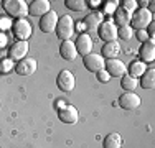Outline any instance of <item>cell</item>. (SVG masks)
I'll list each match as a JSON object with an SVG mask.
<instances>
[{"mask_svg": "<svg viewBox=\"0 0 155 148\" xmlns=\"http://www.w3.org/2000/svg\"><path fill=\"white\" fill-rule=\"evenodd\" d=\"M54 33H56V36L61 40V41L71 40V36L74 35V21H73V17H69V15H63V17H60Z\"/></svg>", "mask_w": 155, "mask_h": 148, "instance_id": "obj_3", "label": "cell"}, {"mask_svg": "<svg viewBox=\"0 0 155 148\" xmlns=\"http://www.w3.org/2000/svg\"><path fill=\"white\" fill-rule=\"evenodd\" d=\"M12 31H13V36L17 38V41H28V38H30L31 33H33V28H31V23L27 18H20V20L13 21Z\"/></svg>", "mask_w": 155, "mask_h": 148, "instance_id": "obj_4", "label": "cell"}, {"mask_svg": "<svg viewBox=\"0 0 155 148\" xmlns=\"http://www.w3.org/2000/svg\"><path fill=\"white\" fill-rule=\"evenodd\" d=\"M120 8L132 15V13L135 12V10L139 8V7H137V0H124V2H122V7H120Z\"/></svg>", "mask_w": 155, "mask_h": 148, "instance_id": "obj_29", "label": "cell"}, {"mask_svg": "<svg viewBox=\"0 0 155 148\" xmlns=\"http://www.w3.org/2000/svg\"><path fill=\"white\" fill-rule=\"evenodd\" d=\"M119 8V2H116V0H109V2L104 3V10H102V15H107V17H110V15H114V12Z\"/></svg>", "mask_w": 155, "mask_h": 148, "instance_id": "obj_27", "label": "cell"}, {"mask_svg": "<svg viewBox=\"0 0 155 148\" xmlns=\"http://www.w3.org/2000/svg\"><path fill=\"white\" fill-rule=\"evenodd\" d=\"M58 20H60L58 13L54 12V10H50L46 15H43V17L40 18V30H41L43 33H53L54 30H56Z\"/></svg>", "mask_w": 155, "mask_h": 148, "instance_id": "obj_12", "label": "cell"}, {"mask_svg": "<svg viewBox=\"0 0 155 148\" xmlns=\"http://www.w3.org/2000/svg\"><path fill=\"white\" fill-rule=\"evenodd\" d=\"M38 69V63H36L35 58H25L21 61H18L15 64V72L18 76H31L35 74V71Z\"/></svg>", "mask_w": 155, "mask_h": 148, "instance_id": "obj_11", "label": "cell"}, {"mask_svg": "<svg viewBox=\"0 0 155 148\" xmlns=\"http://www.w3.org/2000/svg\"><path fill=\"white\" fill-rule=\"evenodd\" d=\"M12 25L13 21L10 17H0V31L2 33H5L7 30H12Z\"/></svg>", "mask_w": 155, "mask_h": 148, "instance_id": "obj_30", "label": "cell"}, {"mask_svg": "<svg viewBox=\"0 0 155 148\" xmlns=\"http://www.w3.org/2000/svg\"><path fill=\"white\" fill-rule=\"evenodd\" d=\"M102 145H104V148H122V137L117 132H112L104 138Z\"/></svg>", "mask_w": 155, "mask_h": 148, "instance_id": "obj_24", "label": "cell"}, {"mask_svg": "<svg viewBox=\"0 0 155 148\" xmlns=\"http://www.w3.org/2000/svg\"><path fill=\"white\" fill-rule=\"evenodd\" d=\"M120 87H122L125 92H134L135 89L139 87V79L129 76V74H124V76L120 77Z\"/></svg>", "mask_w": 155, "mask_h": 148, "instance_id": "obj_23", "label": "cell"}, {"mask_svg": "<svg viewBox=\"0 0 155 148\" xmlns=\"http://www.w3.org/2000/svg\"><path fill=\"white\" fill-rule=\"evenodd\" d=\"M74 30H78V33L81 35V33H84V31H86V27H84V23H83V21H78V23H74Z\"/></svg>", "mask_w": 155, "mask_h": 148, "instance_id": "obj_34", "label": "cell"}, {"mask_svg": "<svg viewBox=\"0 0 155 148\" xmlns=\"http://www.w3.org/2000/svg\"><path fill=\"white\" fill-rule=\"evenodd\" d=\"M51 10V3L50 0H33V2L28 3V15L31 17H40L46 15Z\"/></svg>", "mask_w": 155, "mask_h": 148, "instance_id": "obj_14", "label": "cell"}, {"mask_svg": "<svg viewBox=\"0 0 155 148\" xmlns=\"http://www.w3.org/2000/svg\"><path fill=\"white\" fill-rule=\"evenodd\" d=\"M63 105H66V102H64V101H56V109H61Z\"/></svg>", "mask_w": 155, "mask_h": 148, "instance_id": "obj_36", "label": "cell"}, {"mask_svg": "<svg viewBox=\"0 0 155 148\" xmlns=\"http://www.w3.org/2000/svg\"><path fill=\"white\" fill-rule=\"evenodd\" d=\"M102 21H104V15L101 12H93V13L87 15V17H84L83 23H84L87 31H97V28L101 27Z\"/></svg>", "mask_w": 155, "mask_h": 148, "instance_id": "obj_16", "label": "cell"}, {"mask_svg": "<svg viewBox=\"0 0 155 148\" xmlns=\"http://www.w3.org/2000/svg\"><path fill=\"white\" fill-rule=\"evenodd\" d=\"M28 50H30V44H28V41H15L12 46H10L8 58L12 59L13 63H18V61H21V59L27 58Z\"/></svg>", "mask_w": 155, "mask_h": 148, "instance_id": "obj_10", "label": "cell"}, {"mask_svg": "<svg viewBox=\"0 0 155 148\" xmlns=\"http://www.w3.org/2000/svg\"><path fill=\"white\" fill-rule=\"evenodd\" d=\"M74 46H76V51L78 54L81 56H87V54L93 53V46H94V41L87 33H81L78 35V40L74 41Z\"/></svg>", "mask_w": 155, "mask_h": 148, "instance_id": "obj_9", "label": "cell"}, {"mask_svg": "<svg viewBox=\"0 0 155 148\" xmlns=\"http://www.w3.org/2000/svg\"><path fill=\"white\" fill-rule=\"evenodd\" d=\"M12 69H15V63H13L10 58H5V59H2V61H0V72L8 74Z\"/></svg>", "mask_w": 155, "mask_h": 148, "instance_id": "obj_28", "label": "cell"}, {"mask_svg": "<svg viewBox=\"0 0 155 148\" xmlns=\"http://www.w3.org/2000/svg\"><path fill=\"white\" fill-rule=\"evenodd\" d=\"M56 86H58V89H60L61 92H71V91H74V87H76V77H74V74H73L71 71H68V69H63V71H60V74H58V77H56Z\"/></svg>", "mask_w": 155, "mask_h": 148, "instance_id": "obj_5", "label": "cell"}, {"mask_svg": "<svg viewBox=\"0 0 155 148\" xmlns=\"http://www.w3.org/2000/svg\"><path fill=\"white\" fill-rule=\"evenodd\" d=\"M64 5L68 7L69 10H73V12H83V10H86L87 3L84 2V0H66Z\"/></svg>", "mask_w": 155, "mask_h": 148, "instance_id": "obj_25", "label": "cell"}, {"mask_svg": "<svg viewBox=\"0 0 155 148\" xmlns=\"http://www.w3.org/2000/svg\"><path fill=\"white\" fill-rule=\"evenodd\" d=\"M60 56L66 61H74L76 56H78V51H76V46H74V41L68 40V41H63L61 46H60Z\"/></svg>", "mask_w": 155, "mask_h": 148, "instance_id": "obj_18", "label": "cell"}, {"mask_svg": "<svg viewBox=\"0 0 155 148\" xmlns=\"http://www.w3.org/2000/svg\"><path fill=\"white\" fill-rule=\"evenodd\" d=\"M83 63H84V68L91 72H97L101 69H104V63L106 59L101 56V54H96V53H91L87 56H83Z\"/></svg>", "mask_w": 155, "mask_h": 148, "instance_id": "obj_13", "label": "cell"}, {"mask_svg": "<svg viewBox=\"0 0 155 148\" xmlns=\"http://www.w3.org/2000/svg\"><path fill=\"white\" fill-rule=\"evenodd\" d=\"M8 41H10V38H8V36H7L5 33H2V31H0V50H2V48H5L7 44H8Z\"/></svg>", "mask_w": 155, "mask_h": 148, "instance_id": "obj_33", "label": "cell"}, {"mask_svg": "<svg viewBox=\"0 0 155 148\" xmlns=\"http://www.w3.org/2000/svg\"><path fill=\"white\" fill-rule=\"evenodd\" d=\"M114 25H116L117 28L120 27H125V25H130V13H127L125 10H122L119 7V8L114 12Z\"/></svg>", "mask_w": 155, "mask_h": 148, "instance_id": "obj_21", "label": "cell"}, {"mask_svg": "<svg viewBox=\"0 0 155 148\" xmlns=\"http://www.w3.org/2000/svg\"><path fill=\"white\" fill-rule=\"evenodd\" d=\"M139 86L142 89H152L155 86V69L147 68L145 72L139 77Z\"/></svg>", "mask_w": 155, "mask_h": 148, "instance_id": "obj_20", "label": "cell"}, {"mask_svg": "<svg viewBox=\"0 0 155 148\" xmlns=\"http://www.w3.org/2000/svg\"><path fill=\"white\" fill-rule=\"evenodd\" d=\"M96 77H97V81L99 82H109V79H110V76L107 74V71H106V69H101V71H97L96 72Z\"/></svg>", "mask_w": 155, "mask_h": 148, "instance_id": "obj_31", "label": "cell"}, {"mask_svg": "<svg viewBox=\"0 0 155 148\" xmlns=\"http://www.w3.org/2000/svg\"><path fill=\"white\" fill-rule=\"evenodd\" d=\"M153 21V15L149 8H137L130 15V28L132 30H147L150 23Z\"/></svg>", "mask_w": 155, "mask_h": 148, "instance_id": "obj_1", "label": "cell"}, {"mask_svg": "<svg viewBox=\"0 0 155 148\" xmlns=\"http://www.w3.org/2000/svg\"><path fill=\"white\" fill-rule=\"evenodd\" d=\"M104 69L107 71V74H109L110 77H122L124 74H127V66H125L119 58H116V59H106Z\"/></svg>", "mask_w": 155, "mask_h": 148, "instance_id": "obj_8", "label": "cell"}, {"mask_svg": "<svg viewBox=\"0 0 155 148\" xmlns=\"http://www.w3.org/2000/svg\"><path fill=\"white\" fill-rule=\"evenodd\" d=\"M139 56L142 63H152L155 59V41H145L140 44V50H139Z\"/></svg>", "mask_w": 155, "mask_h": 148, "instance_id": "obj_17", "label": "cell"}, {"mask_svg": "<svg viewBox=\"0 0 155 148\" xmlns=\"http://www.w3.org/2000/svg\"><path fill=\"white\" fill-rule=\"evenodd\" d=\"M3 10L8 17H13L17 20L25 18L28 15V5L25 0H3Z\"/></svg>", "mask_w": 155, "mask_h": 148, "instance_id": "obj_2", "label": "cell"}, {"mask_svg": "<svg viewBox=\"0 0 155 148\" xmlns=\"http://www.w3.org/2000/svg\"><path fill=\"white\" fill-rule=\"evenodd\" d=\"M120 54V44L117 41H110L106 43L101 50V56L104 59H116Z\"/></svg>", "mask_w": 155, "mask_h": 148, "instance_id": "obj_19", "label": "cell"}, {"mask_svg": "<svg viewBox=\"0 0 155 148\" xmlns=\"http://www.w3.org/2000/svg\"><path fill=\"white\" fill-rule=\"evenodd\" d=\"M97 33H99V38L106 43H110V41H117V27L114 25L112 20H104L101 23V27L97 28Z\"/></svg>", "mask_w": 155, "mask_h": 148, "instance_id": "obj_6", "label": "cell"}, {"mask_svg": "<svg viewBox=\"0 0 155 148\" xmlns=\"http://www.w3.org/2000/svg\"><path fill=\"white\" fill-rule=\"evenodd\" d=\"M142 101H140V97L135 92H125L119 97V105L122 107L125 110H134V109H139Z\"/></svg>", "mask_w": 155, "mask_h": 148, "instance_id": "obj_15", "label": "cell"}, {"mask_svg": "<svg viewBox=\"0 0 155 148\" xmlns=\"http://www.w3.org/2000/svg\"><path fill=\"white\" fill-rule=\"evenodd\" d=\"M135 36H137V40H139V41H142V43H145V41H150V38H149V33H147L145 30H139V31H135Z\"/></svg>", "mask_w": 155, "mask_h": 148, "instance_id": "obj_32", "label": "cell"}, {"mask_svg": "<svg viewBox=\"0 0 155 148\" xmlns=\"http://www.w3.org/2000/svg\"><path fill=\"white\" fill-rule=\"evenodd\" d=\"M87 3V7H91V8H97L99 5H101V0H89V2H86Z\"/></svg>", "mask_w": 155, "mask_h": 148, "instance_id": "obj_35", "label": "cell"}, {"mask_svg": "<svg viewBox=\"0 0 155 148\" xmlns=\"http://www.w3.org/2000/svg\"><path fill=\"white\" fill-rule=\"evenodd\" d=\"M58 118L63 122V124H76L78 120H79V112H78V109L74 105H71V104H66V105H63L61 109H58Z\"/></svg>", "mask_w": 155, "mask_h": 148, "instance_id": "obj_7", "label": "cell"}, {"mask_svg": "<svg viewBox=\"0 0 155 148\" xmlns=\"http://www.w3.org/2000/svg\"><path fill=\"white\" fill-rule=\"evenodd\" d=\"M132 35H134V30L130 28V25H125V27L117 28V38L124 40V41L130 40V38H132Z\"/></svg>", "mask_w": 155, "mask_h": 148, "instance_id": "obj_26", "label": "cell"}, {"mask_svg": "<svg viewBox=\"0 0 155 148\" xmlns=\"http://www.w3.org/2000/svg\"><path fill=\"white\" fill-rule=\"evenodd\" d=\"M145 69H147V64L139 59V61H132L130 64H129L127 74H129V76H132V77H135V79H139V77L145 72Z\"/></svg>", "mask_w": 155, "mask_h": 148, "instance_id": "obj_22", "label": "cell"}]
</instances>
